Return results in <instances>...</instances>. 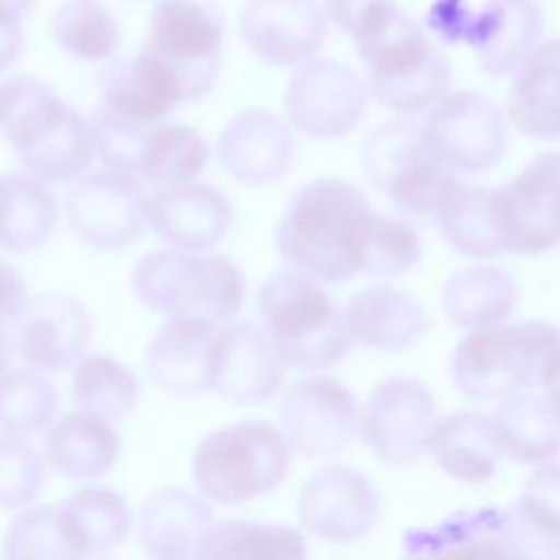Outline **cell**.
<instances>
[{
  "label": "cell",
  "instance_id": "obj_16",
  "mask_svg": "<svg viewBox=\"0 0 560 560\" xmlns=\"http://www.w3.org/2000/svg\"><path fill=\"white\" fill-rule=\"evenodd\" d=\"M249 52L271 66H304L326 39V11L317 0H247L238 15Z\"/></svg>",
  "mask_w": 560,
  "mask_h": 560
},
{
  "label": "cell",
  "instance_id": "obj_29",
  "mask_svg": "<svg viewBox=\"0 0 560 560\" xmlns=\"http://www.w3.org/2000/svg\"><path fill=\"white\" fill-rule=\"evenodd\" d=\"M453 378L457 389L475 402L503 400L523 392L508 326L466 335L455 348Z\"/></svg>",
  "mask_w": 560,
  "mask_h": 560
},
{
  "label": "cell",
  "instance_id": "obj_35",
  "mask_svg": "<svg viewBox=\"0 0 560 560\" xmlns=\"http://www.w3.org/2000/svg\"><path fill=\"white\" fill-rule=\"evenodd\" d=\"M197 560H306V540L287 525L228 518L210 525Z\"/></svg>",
  "mask_w": 560,
  "mask_h": 560
},
{
  "label": "cell",
  "instance_id": "obj_36",
  "mask_svg": "<svg viewBox=\"0 0 560 560\" xmlns=\"http://www.w3.org/2000/svg\"><path fill=\"white\" fill-rule=\"evenodd\" d=\"M208 162V144L201 133L184 122L155 125L142 147L136 175L158 188L195 182Z\"/></svg>",
  "mask_w": 560,
  "mask_h": 560
},
{
  "label": "cell",
  "instance_id": "obj_26",
  "mask_svg": "<svg viewBox=\"0 0 560 560\" xmlns=\"http://www.w3.org/2000/svg\"><path fill=\"white\" fill-rule=\"evenodd\" d=\"M501 510H457L402 538V560H508L501 542Z\"/></svg>",
  "mask_w": 560,
  "mask_h": 560
},
{
  "label": "cell",
  "instance_id": "obj_15",
  "mask_svg": "<svg viewBox=\"0 0 560 560\" xmlns=\"http://www.w3.org/2000/svg\"><path fill=\"white\" fill-rule=\"evenodd\" d=\"M381 514L374 483L352 466L332 464L313 472L300 488L298 516L306 532L328 542L368 536Z\"/></svg>",
  "mask_w": 560,
  "mask_h": 560
},
{
  "label": "cell",
  "instance_id": "obj_25",
  "mask_svg": "<svg viewBox=\"0 0 560 560\" xmlns=\"http://www.w3.org/2000/svg\"><path fill=\"white\" fill-rule=\"evenodd\" d=\"M210 525L212 508L203 497L162 488L140 508L138 540L151 560H197Z\"/></svg>",
  "mask_w": 560,
  "mask_h": 560
},
{
  "label": "cell",
  "instance_id": "obj_9",
  "mask_svg": "<svg viewBox=\"0 0 560 560\" xmlns=\"http://www.w3.org/2000/svg\"><path fill=\"white\" fill-rule=\"evenodd\" d=\"M492 221L503 252L538 256L560 241V153L529 160L492 195Z\"/></svg>",
  "mask_w": 560,
  "mask_h": 560
},
{
  "label": "cell",
  "instance_id": "obj_51",
  "mask_svg": "<svg viewBox=\"0 0 560 560\" xmlns=\"http://www.w3.org/2000/svg\"><path fill=\"white\" fill-rule=\"evenodd\" d=\"M542 396L547 398V402L553 409V413L560 418V374L545 387Z\"/></svg>",
  "mask_w": 560,
  "mask_h": 560
},
{
  "label": "cell",
  "instance_id": "obj_28",
  "mask_svg": "<svg viewBox=\"0 0 560 560\" xmlns=\"http://www.w3.org/2000/svg\"><path fill=\"white\" fill-rule=\"evenodd\" d=\"M427 453L448 477L470 486L492 479L501 462L492 420L477 411H455L440 418L431 431Z\"/></svg>",
  "mask_w": 560,
  "mask_h": 560
},
{
  "label": "cell",
  "instance_id": "obj_50",
  "mask_svg": "<svg viewBox=\"0 0 560 560\" xmlns=\"http://www.w3.org/2000/svg\"><path fill=\"white\" fill-rule=\"evenodd\" d=\"M22 15L0 2V72H4L22 52Z\"/></svg>",
  "mask_w": 560,
  "mask_h": 560
},
{
  "label": "cell",
  "instance_id": "obj_42",
  "mask_svg": "<svg viewBox=\"0 0 560 560\" xmlns=\"http://www.w3.org/2000/svg\"><path fill=\"white\" fill-rule=\"evenodd\" d=\"M523 392L545 389L560 374V328L542 319L508 326Z\"/></svg>",
  "mask_w": 560,
  "mask_h": 560
},
{
  "label": "cell",
  "instance_id": "obj_8",
  "mask_svg": "<svg viewBox=\"0 0 560 560\" xmlns=\"http://www.w3.org/2000/svg\"><path fill=\"white\" fill-rule=\"evenodd\" d=\"M225 22L212 0H158L144 48L177 79L182 98L197 101L221 70Z\"/></svg>",
  "mask_w": 560,
  "mask_h": 560
},
{
  "label": "cell",
  "instance_id": "obj_22",
  "mask_svg": "<svg viewBox=\"0 0 560 560\" xmlns=\"http://www.w3.org/2000/svg\"><path fill=\"white\" fill-rule=\"evenodd\" d=\"M540 35L542 13L534 0H490L475 11L464 44L488 74L508 77L536 50Z\"/></svg>",
  "mask_w": 560,
  "mask_h": 560
},
{
  "label": "cell",
  "instance_id": "obj_5",
  "mask_svg": "<svg viewBox=\"0 0 560 560\" xmlns=\"http://www.w3.org/2000/svg\"><path fill=\"white\" fill-rule=\"evenodd\" d=\"M138 300L168 317H203L223 324L241 311L247 284L241 269L221 254L153 249L131 276Z\"/></svg>",
  "mask_w": 560,
  "mask_h": 560
},
{
  "label": "cell",
  "instance_id": "obj_34",
  "mask_svg": "<svg viewBox=\"0 0 560 560\" xmlns=\"http://www.w3.org/2000/svg\"><path fill=\"white\" fill-rule=\"evenodd\" d=\"M57 221L48 186L31 175H0V249L26 254L42 247Z\"/></svg>",
  "mask_w": 560,
  "mask_h": 560
},
{
  "label": "cell",
  "instance_id": "obj_13",
  "mask_svg": "<svg viewBox=\"0 0 560 560\" xmlns=\"http://www.w3.org/2000/svg\"><path fill=\"white\" fill-rule=\"evenodd\" d=\"M147 192L133 175L116 171L85 173L63 197L70 230L90 247L116 252L147 228Z\"/></svg>",
  "mask_w": 560,
  "mask_h": 560
},
{
  "label": "cell",
  "instance_id": "obj_53",
  "mask_svg": "<svg viewBox=\"0 0 560 560\" xmlns=\"http://www.w3.org/2000/svg\"><path fill=\"white\" fill-rule=\"evenodd\" d=\"M2 4H7V7H11L13 11H18L22 18L31 11V7L35 4V0H0Z\"/></svg>",
  "mask_w": 560,
  "mask_h": 560
},
{
  "label": "cell",
  "instance_id": "obj_19",
  "mask_svg": "<svg viewBox=\"0 0 560 560\" xmlns=\"http://www.w3.org/2000/svg\"><path fill=\"white\" fill-rule=\"evenodd\" d=\"M221 330L203 317H168L147 348L153 383L177 396L212 389Z\"/></svg>",
  "mask_w": 560,
  "mask_h": 560
},
{
  "label": "cell",
  "instance_id": "obj_23",
  "mask_svg": "<svg viewBox=\"0 0 560 560\" xmlns=\"http://www.w3.org/2000/svg\"><path fill=\"white\" fill-rule=\"evenodd\" d=\"M101 92L105 109L147 127L184 103L173 72L147 48L136 57L112 61L101 74Z\"/></svg>",
  "mask_w": 560,
  "mask_h": 560
},
{
  "label": "cell",
  "instance_id": "obj_17",
  "mask_svg": "<svg viewBox=\"0 0 560 560\" xmlns=\"http://www.w3.org/2000/svg\"><path fill=\"white\" fill-rule=\"evenodd\" d=\"M90 337V313L70 295L28 298L15 322V348L24 363L42 374L74 368L85 357Z\"/></svg>",
  "mask_w": 560,
  "mask_h": 560
},
{
  "label": "cell",
  "instance_id": "obj_4",
  "mask_svg": "<svg viewBox=\"0 0 560 560\" xmlns=\"http://www.w3.org/2000/svg\"><path fill=\"white\" fill-rule=\"evenodd\" d=\"M262 332L282 368H330L352 346L343 315L324 284L302 271H278L258 291Z\"/></svg>",
  "mask_w": 560,
  "mask_h": 560
},
{
  "label": "cell",
  "instance_id": "obj_7",
  "mask_svg": "<svg viewBox=\"0 0 560 560\" xmlns=\"http://www.w3.org/2000/svg\"><path fill=\"white\" fill-rule=\"evenodd\" d=\"M363 166L372 186L411 217L438 214L459 186L429 149L422 125L409 118L387 120L368 136Z\"/></svg>",
  "mask_w": 560,
  "mask_h": 560
},
{
  "label": "cell",
  "instance_id": "obj_44",
  "mask_svg": "<svg viewBox=\"0 0 560 560\" xmlns=\"http://www.w3.org/2000/svg\"><path fill=\"white\" fill-rule=\"evenodd\" d=\"M44 486V466L24 438L0 435V508H28Z\"/></svg>",
  "mask_w": 560,
  "mask_h": 560
},
{
  "label": "cell",
  "instance_id": "obj_40",
  "mask_svg": "<svg viewBox=\"0 0 560 560\" xmlns=\"http://www.w3.org/2000/svg\"><path fill=\"white\" fill-rule=\"evenodd\" d=\"M50 26L55 42L83 61H107L120 44L118 20L94 0L61 4Z\"/></svg>",
  "mask_w": 560,
  "mask_h": 560
},
{
  "label": "cell",
  "instance_id": "obj_1",
  "mask_svg": "<svg viewBox=\"0 0 560 560\" xmlns=\"http://www.w3.org/2000/svg\"><path fill=\"white\" fill-rule=\"evenodd\" d=\"M368 68V88L396 114H422L448 90L451 66L392 0H324Z\"/></svg>",
  "mask_w": 560,
  "mask_h": 560
},
{
  "label": "cell",
  "instance_id": "obj_45",
  "mask_svg": "<svg viewBox=\"0 0 560 560\" xmlns=\"http://www.w3.org/2000/svg\"><path fill=\"white\" fill-rule=\"evenodd\" d=\"M422 256V245L416 230L394 217L378 214L372 232L368 273L374 276H400L416 267Z\"/></svg>",
  "mask_w": 560,
  "mask_h": 560
},
{
  "label": "cell",
  "instance_id": "obj_18",
  "mask_svg": "<svg viewBox=\"0 0 560 560\" xmlns=\"http://www.w3.org/2000/svg\"><path fill=\"white\" fill-rule=\"evenodd\" d=\"M147 225L171 247L206 254L217 247L232 225V206L208 184H182L147 195Z\"/></svg>",
  "mask_w": 560,
  "mask_h": 560
},
{
  "label": "cell",
  "instance_id": "obj_46",
  "mask_svg": "<svg viewBox=\"0 0 560 560\" xmlns=\"http://www.w3.org/2000/svg\"><path fill=\"white\" fill-rule=\"evenodd\" d=\"M499 529L508 560H560V536L534 521L518 503L501 510Z\"/></svg>",
  "mask_w": 560,
  "mask_h": 560
},
{
  "label": "cell",
  "instance_id": "obj_20",
  "mask_svg": "<svg viewBox=\"0 0 560 560\" xmlns=\"http://www.w3.org/2000/svg\"><path fill=\"white\" fill-rule=\"evenodd\" d=\"M219 160L238 182L262 186L282 179L295 158L289 125L267 109L238 112L219 136Z\"/></svg>",
  "mask_w": 560,
  "mask_h": 560
},
{
  "label": "cell",
  "instance_id": "obj_14",
  "mask_svg": "<svg viewBox=\"0 0 560 560\" xmlns=\"http://www.w3.org/2000/svg\"><path fill=\"white\" fill-rule=\"evenodd\" d=\"M370 88L361 74L341 61L304 63L287 85L284 114L289 122L315 138L350 133L365 116Z\"/></svg>",
  "mask_w": 560,
  "mask_h": 560
},
{
  "label": "cell",
  "instance_id": "obj_11",
  "mask_svg": "<svg viewBox=\"0 0 560 560\" xmlns=\"http://www.w3.org/2000/svg\"><path fill=\"white\" fill-rule=\"evenodd\" d=\"M422 133L433 155L462 173L492 168L505 149L503 114L477 90L446 92L433 105Z\"/></svg>",
  "mask_w": 560,
  "mask_h": 560
},
{
  "label": "cell",
  "instance_id": "obj_6",
  "mask_svg": "<svg viewBox=\"0 0 560 560\" xmlns=\"http://www.w3.org/2000/svg\"><path fill=\"white\" fill-rule=\"evenodd\" d=\"M289 466L291 448L280 429L265 420H241L199 442L192 479L206 501L236 505L278 488Z\"/></svg>",
  "mask_w": 560,
  "mask_h": 560
},
{
  "label": "cell",
  "instance_id": "obj_2",
  "mask_svg": "<svg viewBox=\"0 0 560 560\" xmlns=\"http://www.w3.org/2000/svg\"><path fill=\"white\" fill-rule=\"evenodd\" d=\"M376 217L354 184L319 177L291 197L276 228V247L295 271L341 282L368 269Z\"/></svg>",
  "mask_w": 560,
  "mask_h": 560
},
{
  "label": "cell",
  "instance_id": "obj_43",
  "mask_svg": "<svg viewBox=\"0 0 560 560\" xmlns=\"http://www.w3.org/2000/svg\"><path fill=\"white\" fill-rule=\"evenodd\" d=\"M153 127L131 122L101 105L90 120L94 153H98L107 171L133 175L144 140Z\"/></svg>",
  "mask_w": 560,
  "mask_h": 560
},
{
  "label": "cell",
  "instance_id": "obj_48",
  "mask_svg": "<svg viewBox=\"0 0 560 560\" xmlns=\"http://www.w3.org/2000/svg\"><path fill=\"white\" fill-rule=\"evenodd\" d=\"M475 11L468 7V0H435L427 11V26L444 44L466 42Z\"/></svg>",
  "mask_w": 560,
  "mask_h": 560
},
{
  "label": "cell",
  "instance_id": "obj_47",
  "mask_svg": "<svg viewBox=\"0 0 560 560\" xmlns=\"http://www.w3.org/2000/svg\"><path fill=\"white\" fill-rule=\"evenodd\" d=\"M516 503L540 525L560 536V462L536 468Z\"/></svg>",
  "mask_w": 560,
  "mask_h": 560
},
{
  "label": "cell",
  "instance_id": "obj_30",
  "mask_svg": "<svg viewBox=\"0 0 560 560\" xmlns=\"http://www.w3.org/2000/svg\"><path fill=\"white\" fill-rule=\"evenodd\" d=\"M518 289L514 278L492 265L455 271L442 287V313L455 328L483 330L501 326L514 311Z\"/></svg>",
  "mask_w": 560,
  "mask_h": 560
},
{
  "label": "cell",
  "instance_id": "obj_39",
  "mask_svg": "<svg viewBox=\"0 0 560 560\" xmlns=\"http://www.w3.org/2000/svg\"><path fill=\"white\" fill-rule=\"evenodd\" d=\"M57 389L31 368L0 374V435L26 438L42 431L57 411Z\"/></svg>",
  "mask_w": 560,
  "mask_h": 560
},
{
  "label": "cell",
  "instance_id": "obj_32",
  "mask_svg": "<svg viewBox=\"0 0 560 560\" xmlns=\"http://www.w3.org/2000/svg\"><path fill=\"white\" fill-rule=\"evenodd\" d=\"M490 420L501 457L516 464H540L560 451V418L542 394L505 396Z\"/></svg>",
  "mask_w": 560,
  "mask_h": 560
},
{
  "label": "cell",
  "instance_id": "obj_33",
  "mask_svg": "<svg viewBox=\"0 0 560 560\" xmlns=\"http://www.w3.org/2000/svg\"><path fill=\"white\" fill-rule=\"evenodd\" d=\"M57 510L81 560L112 551L127 538L131 527L127 501L118 492L101 486L74 490Z\"/></svg>",
  "mask_w": 560,
  "mask_h": 560
},
{
  "label": "cell",
  "instance_id": "obj_37",
  "mask_svg": "<svg viewBox=\"0 0 560 560\" xmlns=\"http://www.w3.org/2000/svg\"><path fill=\"white\" fill-rule=\"evenodd\" d=\"M140 394L133 372L109 354H85L74 365L72 402L77 411L101 420H122Z\"/></svg>",
  "mask_w": 560,
  "mask_h": 560
},
{
  "label": "cell",
  "instance_id": "obj_38",
  "mask_svg": "<svg viewBox=\"0 0 560 560\" xmlns=\"http://www.w3.org/2000/svg\"><path fill=\"white\" fill-rule=\"evenodd\" d=\"M492 195L488 186H457L440 208L438 228L457 252L475 258L503 252L492 221Z\"/></svg>",
  "mask_w": 560,
  "mask_h": 560
},
{
  "label": "cell",
  "instance_id": "obj_31",
  "mask_svg": "<svg viewBox=\"0 0 560 560\" xmlns=\"http://www.w3.org/2000/svg\"><path fill=\"white\" fill-rule=\"evenodd\" d=\"M120 453V440L107 420L81 411L52 422L44 438V455L55 472L70 479L105 475Z\"/></svg>",
  "mask_w": 560,
  "mask_h": 560
},
{
  "label": "cell",
  "instance_id": "obj_49",
  "mask_svg": "<svg viewBox=\"0 0 560 560\" xmlns=\"http://www.w3.org/2000/svg\"><path fill=\"white\" fill-rule=\"evenodd\" d=\"M26 302L28 293L22 273L0 258V328L15 326Z\"/></svg>",
  "mask_w": 560,
  "mask_h": 560
},
{
  "label": "cell",
  "instance_id": "obj_24",
  "mask_svg": "<svg viewBox=\"0 0 560 560\" xmlns=\"http://www.w3.org/2000/svg\"><path fill=\"white\" fill-rule=\"evenodd\" d=\"M341 315L352 343L383 352L411 348L429 326L422 304L407 291L389 284L354 293Z\"/></svg>",
  "mask_w": 560,
  "mask_h": 560
},
{
  "label": "cell",
  "instance_id": "obj_41",
  "mask_svg": "<svg viewBox=\"0 0 560 560\" xmlns=\"http://www.w3.org/2000/svg\"><path fill=\"white\" fill-rule=\"evenodd\" d=\"M4 560H81L72 547L57 505L22 510L4 538Z\"/></svg>",
  "mask_w": 560,
  "mask_h": 560
},
{
  "label": "cell",
  "instance_id": "obj_10",
  "mask_svg": "<svg viewBox=\"0 0 560 560\" xmlns=\"http://www.w3.org/2000/svg\"><path fill=\"white\" fill-rule=\"evenodd\" d=\"M282 435L291 453L319 459L350 448L361 431V409L352 392L335 376L298 378L280 400Z\"/></svg>",
  "mask_w": 560,
  "mask_h": 560
},
{
  "label": "cell",
  "instance_id": "obj_21",
  "mask_svg": "<svg viewBox=\"0 0 560 560\" xmlns=\"http://www.w3.org/2000/svg\"><path fill=\"white\" fill-rule=\"evenodd\" d=\"M284 381V368L278 361L262 328L241 322L221 330L214 363L212 389L236 405L267 402Z\"/></svg>",
  "mask_w": 560,
  "mask_h": 560
},
{
  "label": "cell",
  "instance_id": "obj_27",
  "mask_svg": "<svg viewBox=\"0 0 560 560\" xmlns=\"http://www.w3.org/2000/svg\"><path fill=\"white\" fill-rule=\"evenodd\" d=\"M508 114L523 136L560 138V39L538 44L516 70Z\"/></svg>",
  "mask_w": 560,
  "mask_h": 560
},
{
  "label": "cell",
  "instance_id": "obj_3",
  "mask_svg": "<svg viewBox=\"0 0 560 560\" xmlns=\"http://www.w3.org/2000/svg\"><path fill=\"white\" fill-rule=\"evenodd\" d=\"M0 133L44 184H74L94 160L90 122L39 79L0 83Z\"/></svg>",
  "mask_w": 560,
  "mask_h": 560
},
{
  "label": "cell",
  "instance_id": "obj_52",
  "mask_svg": "<svg viewBox=\"0 0 560 560\" xmlns=\"http://www.w3.org/2000/svg\"><path fill=\"white\" fill-rule=\"evenodd\" d=\"M9 359H11V337L7 328H0V374L7 372Z\"/></svg>",
  "mask_w": 560,
  "mask_h": 560
},
{
  "label": "cell",
  "instance_id": "obj_12",
  "mask_svg": "<svg viewBox=\"0 0 560 560\" xmlns=\"http://www.w3.org/2000/svg\"><path fill=\"white\" fill-rule=\"evenodd\" d=\"M438 422L431 389L413 376H392L378 383L361 411V438L385 464L407 466L427 453Z\"/></svg>",
  "mask_w": 560,
  "mask_h": 560
}]
</instances>
